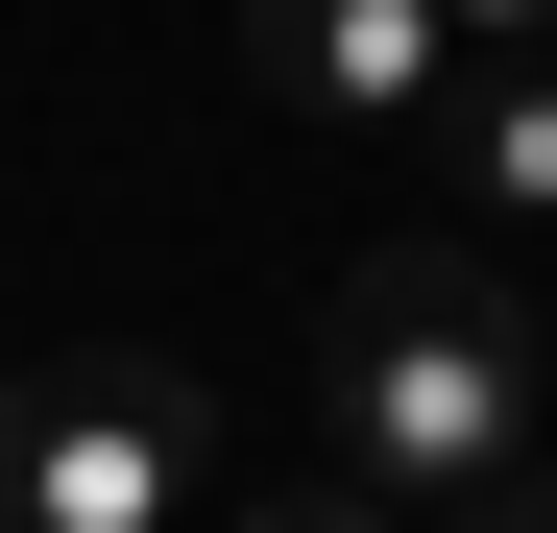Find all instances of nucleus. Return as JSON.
I'll use <instances>...</instances> for the list:
<instances>
[{"instance_id": "nucleus-4", "label": "nucleus", "mask_w": 557, "mask_h": 533, "mask_svg": "<svg viewBox=\"0 0 557 533\" xmlns=\"http://www.w3.org/2000/svg\"><path fill=\"white\" fill-rule=\"evenodd\" d=\"M436 195H485V219H557V49H460Z\"/></svg>"}, {"instance_id": "nucleus-2", "label": "nucleus", "mask_w": 557, "mask_h": 533, "mask_svg": "<svg viewBox=\"0 0 557 533\" xmlns=\"http://www.w3.org/2000/svg\"><path fill=\"white\" fill-rule=\"evenodd\" d=\"M195 461H219V388L170 339H73L0 388V533H170Z\"/></svg>"}, {"instance_id": "nucleus-6", "label": "nucleus", "mask_w": 557, "mask_h": 533, "mask_svg": "<svg viewBox=\"0 0 557 533\" xmlns=\"http://www.w3.org/2000/svg\"><path fill=\"white\" fill-rule=\"evenodd\" d=\"M436 25H460V49H557V0H436Z\"/></svg>"}, {"instance_id": "nucleus-1", "label": "nucleus", "mask_w": 557, "mask_h": 533, "mask_svg": "<svg viewBox=\"0 0 557 533\" xmlns=\"http://www.w3.org/2000/svg\"><path fill=\"white\" fill-rule=\"evenodd\" d=\"M292 461L388 485L436 533H557V485H533V315L485 292V243L339 266V315H315V364H292Z\"/></svg>"}, {"instance_id": "nucleus-3", "label": "nucleus", "mask_w": 557, "mask_h": 533, "mask_svg": "<svg viewBox=\"0 0 557 533\" xmlns=\"http://www.w3.org/2000/svg\"><path fill=\"white\" fill-rule=\"evenodd\" d=\"M243 73L292 122H339V146H436L460 122V25L436 0H243Z\"/></svg>"}, {"instance_id": "nucleus-5", "label": "nucleus", "mask_w": 557, "mask_h": 533, "mask_svg": "<svg viewBox=\"0 0 557 533\" xmlns=\"http://www.w3.org/2000/svg\"><path fill=\"white\" fill-rule=\"evenodd\" d=\"M219 533H436V509H388V485H339V461H292V485H243Z\"/></svg>"}]
</instances>
